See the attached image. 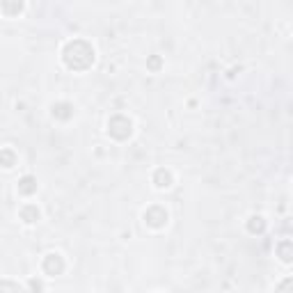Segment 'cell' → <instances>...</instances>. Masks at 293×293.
<instances>
[{"mask_svg": "<svg viewBox=\"0 0 293 293\" xmlns=\"http://www.w3.org/2000/svg\"><path fill=\"white\" fill-rule=\"evenodd\" d=\"M158 64H160L158 58H151V60H149V67H151V69H158Z\"/></svg>", "mask_w": 293, "mask_h": 293, "instance_id": "cell-14", "label": "cell"}, {"mask_svg": "<svg viewBox=\"0 0 293 293\" xmlns=\"http://www.w3.org/2000/svg\"><path fill=\"white\" fill-rule=\"evenodd\" d=\"M39 188L37 179L32 177V174H25V177L19 179V183H16V190H19V195H25V197H30V195H34Z\"/></svg>", "mask_w": 293, "mask_h": 293, "instance_id": "cell-5", "label": "cell"}, {"mask_svg": "<svg viewBox=\"0 0 293 293\" xmlns=\"http://www.w3.org/2000/svg\"><path fill=\"white\" fill-rule=\"evenodd\" d=\"M174 183V174H172V170H168V168H158L154 172V186L156 188H170Z\"/></svg>", "mask_w": 293, "mask_h": 293, "instance_id": "cell-8", "label": "cell"}, {"mask_svg": "<svg viewBox=\"0 0 293 293\" xmlns=\"http://www.w3.org/2000/svg\"><path fill=\"white\" fill-rule=\"evenodd\" d=\"M16 160H19V156H14V151H12L10 147H5V149H3V168H5V170H12Z\"/></svg>", "mask_w": 293, "mask_h": 293, "instance_id": "cell-11", "label": "cell"}, {"mask_svg": "<svg viewBox=\"0 0 293 293\" xmlns=\"http://www.w3.org/2000/svg\"><path fill=\"white\" fill-rule=\"evenodd\" d=\"M19 216L25 225H34V222H39V218H41V211H39L37 204H25V206H21Z\"/></svg>", "mask_w": 293, "mask_h": 293, "instance_id": "cell-9", "label": "cell"}, {"mask_svg": "<svg viewBox=\"0 0 293 293\" xmlns=\"http://www.w3.org/2000/svg\"><path fill=\"white\" fill-rule=\"evenodd\" d=\"M108 133L117 140H126L131 133H133V121H131L129 117L115 115L110 121H108Z\"/></svg>", "mask_w": 293, "mask_h": 293, "instance_id": "cell-3", "label": "cell"}, {"mask_svg": "<svg viewBox=\"0 0 293 293\" xmlns=\"http://www.w3.org/2000/svg\"><path fill=\"white\" fill-rule=\"evenodd\" d=\"M264 229H266L264 216H250V220H247V231H250V234H261Z\"/></svg>", "mask_w": 293, "mask_h": 293, "instance_id": "cell-10", "label": "cell"}, {"mask_svg": "<svg viewBox=\"0 0 293 293\" xmlns=\"http://www.w3.org/2000/svg\"><path fill=\"white\" fill-rule=\"evenodd\" d=\"M67 264H64V257L60 252H48L41 259V270L46 277H55V275H62Z\"/></svg>", "mask_w": 293, "mask_h": 293, "instance_id": "cell-2", "label": "cell"}, {"mask_svg": "<svg viewBox=\"0 0 293 293\" xmlns=\"http://www.w3.org/2000/svg\"><path fill=\"white\" fill-rule=\"evenodd\" d=\"M25 10V0H3V16L16 19Z\"/></svg>", "mask_w": 293, "mask_h": 293, "instance_id": "cell-7", "label": "cell"}, {"mask_svg": "<svg viewBox=\"0 0 293 293\" xmlns=\"http://www.w3.org/2000/svg\"><path fill=\"white\" fill-rule=\"evenodd\" d=\"M275 255H277V259L282 264H293V240L288 238L279 240L277 247H275Z\"/></svg>", "mask_w": 293, "mask_h": 293, "instance_id": "cell-6", "label": "cell"}, {"mask_svg": "<svg viewBox=\"0 0 293 293\" xmlns=\"http://www.w3.org/2000/svg\"><path fill=\"white\" fill-rule=\"evenodd\" d=\"M82 46H85V41H82V39H76V41H69L67 46H64V51H62L64 64H67L69 69H73V71H80V62H78L80 58L90 60V62L94 64V48L87 46L85 51L80 53V48H82Z\"/></svg>", "mask_w": 293, "mask_h": 293, "instance_id": "cell-1", "label": "cell"}, {"mask_svg": "<svg viewBox=\"0 0 293 293\" xmlns=\"http://www.w3.org/2000/svg\"><path fill=\"white\" fill-rule=\"evenodd\" d=\"M144 218V225H149L151 229H163L165 225H168V211H165L163 206H158V204H154V206H149L147 211L142 213Z\"/></svg>", "mask_w": 293, "mask_h": 293, "instance_id": "cell-4", "label": "cell"}, {"mask_svg": "<svg viewBox=\"0 0 293 293\" xmlns=\"http://www.w3.org/2000/svg\"><path fill=\"white\" fill-rule=\"evenodd\" d=\"M277 288H279V291H284V288H293V277H286L284 282H279Z\"/></svg>", "mask_w": 293, "mask_h": 293, "instance_id": "cell-12", "label": "cell"}, {"mask_svg": "<svg viewBox=\"0 0 293 293\" xmlns=\"http://www.w3.org/2000/svg\"><path fill=\"white\" fill-rule=\"evenodd\" d=\"M28 288H37V291H41V288H46V286H44L41 282H37V279H30V282H28Z\"/></svg>", "mask_w": 293, "mask_h": 293, "instance_id": "cell-13", "label": "cell"}]
</instances>
